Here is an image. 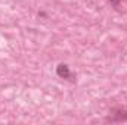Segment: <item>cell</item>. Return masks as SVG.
I'll return each mask as SVG.
<instances>
[{"label": "cell", "mask_w": 127, "mask_h": 125, "mask_svg": "<svg viewBox=\"0 0 127 125\" xmlns=\"http://www.w3.org/2000/svg\"><path fill=\"white\" fill-rule=\"evenodd\" d=\"M56 74L61 77V78H69L71 77V72H69V68L66 65H59L58 69H56Z\"/></svg>", "instance_id": "obj_1"}, {"label": "cell", "mask_w": 127, "mask_h": 125, "mask_svg": "<svg viewBox=\"0 0 127 125\" xmlns=\"http://www.w3.org/2000/svg\"><path fill=\"white\" fill-rule=\"evenodd\" d=\"M109 1H111V3H112V4H114V6H117V4H118V3H120V0H109Z\"/></svg>", "instance_id": "obj_2"}]
</instances>
